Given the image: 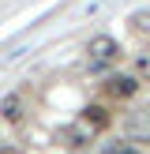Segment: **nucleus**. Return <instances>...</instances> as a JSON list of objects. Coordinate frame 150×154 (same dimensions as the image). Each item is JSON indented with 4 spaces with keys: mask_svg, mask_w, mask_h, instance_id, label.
I'll use <instances>...</instances> for the list:
<instances>
[{
    "mask_svg": "<svg viewBox=\"0 0 150 154\" xmlns=\"http://www.w3.org/2000/svg\"><path fill=\"white\" fill-rule=\"evenodd\" d=\"M86 53H90V68H109V64L120 60V45H116V38H109V34H98L94 42L86 45Z\"/></svg>",
    "mask_w": 150,
    "mask_h": 154,
    "instance_id": "1",
    "label": "nucleus"
},
{
    "mask_svg": "<svg viewBox=\"0 0 150 154\" xmlns=\"http://www.w3.org/2000/svg\"><path fill=\"white\" fill-rule=\"evenodd\" d=\"M105 90H109V98H131L135 90H139V75L131 72H120V75H109V83H105Z\"/></svg>",
    "mask_w": 150,
    "mask_h": 154,
    "instance_id": "2",
    "label": "nucleus"
},
{
    "mask_svg": "<svg viewBox=\"0 0 150 154\" xmlns=\"http://www.w3.org/2000/svg\"><path fill=\"white\" fill-rule=\"evenodd\" d=\"M128 139H150V109H139L128 120Z\"/></svg>",
    "mask_w": 150,
    "mask_h": 154,
    "instance_id": "3",
    "label": "nucleus"
},
{
    "mask_svg": "<svg viewBox=\"0 0 150 154\" xmlns=\"http://www.w3.org/2000/svg\"><path fill=\"white\" fill-rule=\"evenodd\" d=\"M82 120H86L90 128H105L109 124V113H105L101 105H86V109H82Z\"/></svg>",
    "mask_w": 150,
    "mask_h": 154,
    "instance_id": "4",
    "label": "nucleus"
},
{
    "mask_svg": "<svg viewBox=\"0 0 150 154\" xmlns=\"http://www.w3.org/2000/svg\"><path fill=\"white\" fill-rule=\"evenodd\" d=\"M0 113H4L8 120H19V117H22V113H19V98H15V94L4 98V102H0Z\"/></svg>",
    "mask_w": 150,
    "mask_h": 154,
    "instance_id": "5",
    "label": "nucleus"
},
{
    "mask_svg": "<svg viewBox=\"0 0 150 154\" xmlns=\"http://www.w3.org/2000/svg\"><path fill=\"white\" fill-rule=\"evenodd\" d=\"M109 154H142V150H139V143H128V139H124V143H112Z\"/></svg>",
    "mask_w": 150,
    "mask_h": 154,
    "instance_id": "6",
    "label": "nucleus"
},
{
    "mask_svg": "<svg viewBox=\"0 0 150 154\" xmlns=\"http://www.w3.org/2000/svg\"><path fill=\"white\" fill-rule=\"evenodd\" d=\"M135 26H139L142 34H150V11H139V15H135Z\"/></svg>",
    "mask_w": 150,
    "mask_h": 154,
    "instance_id": "7",
    "label": "nucleus"
},
{
    "mask_svg": "<svg viewBox=\"0 0 150 154\" xmlns=\"http://www.w3.org/2000/svg\"><path fill=\"white\" fill-rule=\"evenodd\" d=\"M101 154H109V150H101Z\"/></svg>",
    "mask_w": 150,
    "mask_h": 154,
    "instance_id": "8",
    "label": "nucleus"
},
{
    "mask_svg": "<svg viewBox=\"0 0 150 154\" xmlns=\"http://www.w3.org/2000/svg\"><path fill=\"white\" fill-rule=\"evenodd\" d=\"M0 154H8V150H0Z\"/></svg>",
    "mask_w": 150,
    "mask_h": 154,
    "instance_id": "9",
    "label": "nucleus"
}]
</instances>
